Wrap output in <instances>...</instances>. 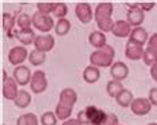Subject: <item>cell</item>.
<instances>
[{"label": "cell", "mask_w": 157, "mask_h": 125, "mask_svg": "<svg viewBox=\"0 0 157 125\" xmlns=\"http://www.w3.org/2000/svg\"><path fill=\"white\" fill-rule=\"evenodd\" d=\"M35 49L41 51V52H49L55 47V37L52 35H39L35 39Z\"/></svg>", "instance_id": "8"}, {"label": "cell", "mask_w": 157, "mask_h": 125, "mask_svg": "<svg viewBox=\"0 0 157 125\" xmlns=\"http://www.w3.org/2000/svg\"><path fill=\"white\" fill-rule=\"evenodd\" d=\"M148 99L151 101L152 105H156L157 107V88H151V91H149V95H148Z\"/></svg>", "instance_id": "37"}, {"label": "cell", "mask_w": 157, "mask_h": 125, "mask_svg": "<svg viewBox=\"0 0 157 125\" xmlns=\"http://www.w3.org/2000/svg\"><path fill=\"white\" fill-rule=\"evenodd\" d=\"M2 24H3V29L4 32L8 35L13 31V27L16 24V17L13 16L12 13H8V12H4L2 16Z\"/></svg>", "instance_id": "24"}, {"label": "cell", "mask_w": 157, "mask_h": 125, "mask_svg": "<svg viewBox=\"0 0 157 125\" xmlns=\"http://www.w3.org/2000/svg\"><path fill=\"white\" fill-rule=\"evenodd\" d=\"M75 13L78 19V21L83 23V24H88V23L92 21V19H95V15H93L92 7L88 3H78L75 7Z\"/></svg>", "instance_id": "7"}, {"label": "cell", "mask_w": 157, "mask_h": 125, "mask_svg": "<svg viewBox=\"0 0 157 125\" xmlns=\"http://www.w3.org/2000/svg\"><path fill=\"white\" fill-rule=\"evenodd\" d=\"M89 125H93V124H89Z\"/></svg>", "instance_id": "45"}, {"label": "cell", "mask_w": 157, "mask_h": 125, "mask_svg": "<svg viewBox=\"0 0 157 125\" xmlns=\"http://www.w3.org/2000/svg\"><path fill=\"white\" fill-rule=\"evenodd\" d=\"M125 6H127V7H129V9H136V8H139V3H125Z\"/></svg>", "instance_id": "42"}, {"label": "cell", "mask_w": 157, "mask_h": 125, "mask_svg": "<svg viewBox=\"0 0 157 125\" xmlns=\"http://www.w3.org/2000/svg\"><path fill=\"white\" fill-rule=\"evenodd\" d=\"M16 24L20 29H28L31 24H32V16L27 13H21L16 17Z\"/></svg>", "instance_id": "31"}, {"label": "cell", "mask_w": 157, "mask_h": 125, "mask_svg": "<svg viewBox=\"0 0 157 125\" xmlns=\"http://www.w3.org/2000/svg\"><path fill=\"white\" fill-rule=\"evenodd\" d=\"M151 77L157 83V63L151 67Z\"/></svg>", "instance_id": "40"}, {"label": "cell", "mask_w": 157, "mask_h": 125, "mask_svg": "<svg viewBox=\"0 0 157 125\" xmlns=\"http://www.w3.org/2000/svg\"><path fill=\"white\" fill-rule=\"evenodd\" d=\"M17 83L15 81L13 77H8L7 80L3 81V97L7 100H15L17 96Z\"/></svg>", "instance_id": "12"}, {"label": "cell", "mask_w": 157, "mask_h": 125, "mask_svg": "<svg viewBox=\"0 0 157 125\" xmlns=\"http://www.w3.org/2000/svg\"><path fill=\"white\" fill-rule=\"evenodd\" d=\"M31 91L36 95H40L48 87V80H47V75L44 71H36L32 75V80L29 83Z\"/></svg>", "instance_id": "3"}, {"label": "cell", "mask_w": 157, "mask_h": 125, "mask_svg": "<svg viewBox=\"0 0 157 125\" xmlns=\"http://www.w3.org/2000/svg\"><path fill=\"white\" fill-rule=\"evenodd\" d=\"M77 121L80 123L81 125H89L91 123H89V117L87 115V112H85V109H83V111H80L77 113Z\"/></svg>", "instance_id": "36"}, {"label": "cell", "mask_w": 157, "mask_h": 125, "mask_svg": "<svg viewBox=\"0 0 157 125\" xmlns=\"http://www.w3.org/2000/svg\"><path fill=\"white\" fill-rule=\"evenodd\" d=\"M88 41L96 49H101L107 45V37H105V33L101 32V31H93V32L89 33Z\"/></svg>", "instance_id": "19"}, {"label": "cell", "mask_w": 157, "mask_h": 125, "mask_svg": "<svg viewBox=\"0 0 157 125\" xmlns=\"http://www.w3.org/2000/svg\"><path fill=\"white\" fill-rule=\"evenodd\" d=\"M119 117H117L115 113H108L107 119L104 120V123L101 125H119Z\"/></svg>", "instance_id": "35"}, {"label": "cell", "mask_w": 157, "mask_h": 125, "mask_svg": "<svg viewBox=\"0 0 157 125\" xmlns=\"http://www.w3.org/2000/svg\"><path fill=\"white\" fill-rule=\"evenodd\" d=\"M109 73H111L112 79L117 81H123L128 77L129 75V68L128 65L123 61H116L112 64V67L109 68Z\"/></svg>", "instance_id": "10"}, {"label": "cell", "mask_w": 157, "mask_h": 125, "mask_svg": "<svg viewBox=\"0 0 157 125\" xmlns=\"http://www.w3.org/2000/svg\"><path fill=\"white\" fill-rule=\"evenodd\" d=\"M132 25L127 20H117L115 21V27L112 29V33L116 37H129L132 32Z\"/></svg>", "instance_id": "14"}, {"label": "cell", "mask_w": 157, "mask_h": 125, "mask_svg": "<svg viewBox=\"0 0 157 125\" xmlns=\"http://www.w3.org/2000/svg\"><path fill=\"white\" fill-rule=\"evenodd\" d=\"M47 60V53L45 52H41V51H37V49H33L29 52V56H28V61L33 67H39V65L44 64Z\"/></svg>", "instance_id": "23"}, {"label": "cell", "mask_w": 157, "mask_h": 125, "mask_svg": "<svg viewBox=\"0 0 157 125\" xmlns=\"http://www.w3.org/2000/svg\"><path fill=\"white\" fill-rule=\"evenodd\" d=\"M32 75L33 73L31 72V69L28 67H25V65H17V67H15V69H13L12 77L17 83V85L25 87V85H28V83H31Z\"/></svg>", "instance_id": "5"}, {"label": "cell", "mask_w": 157, "mask_h": 125, "mask_svg": "<svg viewBox=\"0 0 157 125\" xmlns=\"http://www.w3.org/2000/svg\"><path fill=\"white\" fill-rule=\"evenodd\" d=\"M148 40H149V36H148V32L145 31V28H143V27H136V28L132 29L128 41H132V43H135V44L144 47V44L148 43Z\"/></svg>", "instance_id": "17"}, {"label": "cell", "mask_w": 157, "mask_h": 125, "mask_svg": "<svg viewBox=\"0 0 157 125\" xmlns=\"http://www.w3.org/2000/svg\"><path fill=\"white\" fill-rule=\"evenodd\" d=\"M123 89H124L123 84L117 80H111V81H108V84H107V93L109 97H113V99H116L117 95H119Z\"/></svg>", "instance_id": "26"}, {"label": "cell", "mask_w": 157, "mask_h": 125, "mask_svg": "<svg viewBox=\"0 0 157 125\" xmlns=\"http://www.w3.org/2000/svg\"><path fill=\"white\" fill-rule=\"evenodd\" d=\"M63 125H81V124L77 121V119H68L63 123Z\"/></svg>", "instance_id": "41"}, {"label": "cell", "mask_w": 157, "mask_h": 125, "mask_svg": "<svg viewBox=\"0 0 157 125\" xmlns=\"http://www.w3.org/2000/svg\"><path fill=\"white\" fill-rule=\"evenodd\" d=\"M39 119L35 113H25L21 115L20 117H17L16 125H37Z\"/></svg>", "instance_id": "27"}, {"label": "cell", "mask_w": 157, "mask_h": 125, "mask_svg": "<svg viewBox=\"0 0 157 125\" xmlns=\"http://www.w3.org/2000/svg\"><path fill=\"white\" fill-rule=\"evenodd\" d=\"M32 25L35 27L36 29L41 31V32H49L51 29L55 28V21L53 19L48 16V15H44L41 12H39V11H36L33 15H32Z\"/></svg>", "instance_id": "2"}, {"label": "cell", "mask_w": 157, "mask_h": 125, "mask_svg": "<svg viewBox=\"0 0 157 125\" xmlns=\"http://www.w3.org/2000/svg\"><path fill=\"white\" fill-rule=\"evenodd\" d=\"M37 11L44 15H48L51 16V13H53L55 7H56V3H37L36 4Z\"/></svg>", "instance_id": "33"}, {"label": "cell", "mask_w": 157, "mask_h": 125, "mask_svg": "<svg viewBox=\"0 0 157 125\" xmlns=\"http://www.w3.org/2000/svg\"><path fill=\"white\" fill-rule=\"evenodd\" d=\"M119 125H123V124H119Z\"/></svg>", "instance_id": "46"}, {"label": "cell", "mask_w": 157, "mask_h": 125, "mask_svg": "<svg viewBox=\"0 0 157 125\" xmlns=\"http://www.w3.org/2000/svg\"><path fill=\"white\" fill-rule=\"evenodd\" d=\"M31 101H32V97H31V93H28L24 89H21V91H19L16 99L13 100V104L16 105L17 108L20 109H24L27 108L28 105L31 104Z\"/></svg>", "instance_id": "22"}, {"label": "cell", "mask_w": 157, "mask_h": 125, "mask_svg": "<svg viewBox=\"0 0 157 125\" xmlns=\"http://www.w3.org/2000/svg\"><path fill=\"white\" fill-rule=\"evenodd\" d=\"M115 55L116 52L113 49V47L107 44L104 48L92 52L91 56H89V61H91V65H95L97 68H111Z\"/></svg>", "instance_id": "1"}, {"label": "cell", "mask_w": 157, "mask_h": 125, "mask_svg": "<svg viewBox=\"0 0 157 125\" xmlns=\"http://www.w3.org/2000/svg\"><path fill=\"white\" fill-rule=\"evenodd\" d=\"M144 48L143 45H139V44H135V43L132 41H128L127 45H125V56L129 60H141L144 56Z\"/></svg>", "instance_id": "13"}, {"label": "cell", "mask_w": 157, "mask_h": 125, "mask_svg": "<svg viewBox=\"0 0 157 125\" xmlns=\"http://www.w3.org/2000/svg\"><path fill=\"white\" fill-rule=\"evenodd\" d=\"M116 103L120 105V107H123V108H128V107H131V104H132V101L135 100L133 99V95H132V92L129 91V89H123L119 95H117L116 97Z\"/></svg>", "instance_id": "21"}, {"label": "cell", "mask_w": 157, "mask_h": 125, "mask_svg": "<svg viewBox=\"0 0 157 125\" xmlns=\"http://www.w3.org/2000/svg\"><path fill=\"white\" fill-rule=\"evenodd\" d=\"M144 19H145V15L143 12V9L140 8H136V9H128L127 12V21L131 24L133 28L136 27H141V24L144 23Z\"/></svg>", "instance_id": "16"}, {"label": "cell", "mask_w": 157, "mask_h": 125, "mask_svg": "<svg viewBox=\"0 0 157 125\" xmlns=\"http://www.w3.org/2000/svg\"><path fill=\"white\" fill-rule=\"evenodd\" d=\"M147 125H157V123H149V124H147Z\"/></svg>", "instance_id": "43"}, {"label": "cell", "mask_w": 157, "mask_h": 125, "mask_svg": "<svg viewBox=\"0 0 157 125\" xmlns=\"http://www.w3.org/2000/svg\"><path fill=\"white\" fill-rule=\"evenodd\" d=\"M57 116L55 112H51V111H47L41 115L40 117V123L41 125H56L57 124Z\"/></svg>", "instance_id": "30"}, {"label": "cell", "mask_w": 157, "mask_h": 125, "mask_svg": "<svg viewBox=\"0 0 157 125\" xmlns=\"http://www.w3.org/2000/svg\"><path fill=\"white\" fill-rule=\"evenodd\" d=\"M28 56L29 53L24 45H16L11 48V51L8 52V61L15 67H17V65H23V61H25V59Z\"/></svg>", "instance_id": "6"}, {"label": "cell", "mask_w": 157, "mask_h": 125, "mask_svg": "<svg viewBox=\"0 0 157 125\" xmlns=\"http://www.w3.org/2000/svg\"><path fill=\"white\" fill-rule=\"evenodd\" d=\"M85 112L89 117V123L93 125H101L104 123V120L107 119V112H104L103 109L95 107V105H88L85 108Z\"/></svg>", "instance_id": "11"}, {"label": "cell", "mask_w": 157, "mask_h": 125, "mask_svg": "<svg viewBox=\"0 0 157 125\" xmlns=\"http://www.w3.org/2000/svg\"><path fill=\"white\" fill-rule=\"evenodd\" d=\"M147 47H149V48L155 49L157 52V33H153L151 37H149V40L147 43Z\"/></svg>", "instance_id": "39"}, {"label": "cell", "mask_w": 157, "mask_h": 125, "mask_svg": "<svg viewBox=\"0 0 157 125\" xmlns=\"http://www.w3.org/2000/svg\"><path fill=\"white\" fill-rule=\"evenodd\" d=\"M67 13H68V7H67L65 3H56V7H55V11H53V16L60 20V19H65Z\"/></svg>", "instance_id": "32"}, {"label": "cell", "mask_w": 157, "mask_h": 125, "mask_svg": "<svg viewBox=\"0 0 157 125\" xmlns=\"http://www.w3.org/2000/svg\"><path fill=\"white\" fill-rule=\"evenodd\" d=\"M97 27H99V29L101 32H112L113 27H115V21L112 20V19H108V20H103V21H97L96 23Z\"/></svg>", "instance_id": "34"}, {"label": "cell", "mask_w": 157, "mask_h": 125, "mask_svg": "<svg viewBox=\"0 0 157 125\" xmlns=\"http://www.w3.org/2000/svg\"><path fill=\"white\" fill-rule=\"evenodd\" d=\"M139 6H140V8L143 9L144 13H145V12H149V11H152V9L156 7V4H155L153 2H151V3H148V2H145V3H139Z\"/></svg>", "instance_id": "38"}, {"label": "cell", "mask_w": 157, "mask_h": 125, "mask_svg": "<svg viewBox=\"0 0 157 125\" xmlns=\"http://www.w3.org/2000/svg\"><path fill=\"white\" fill-rule=\"evenodd\" d=\"M2 125H7V124H4V123H3V124H2Z\"/></svg>", "instance_id": "44"}, {"label": "cell", "mask_w": 157, "mask_h": 125, "mask_svg": "<svg viewBox=\"0 0 157 125\" xmlns=\"http://www.w3.org/2000/svg\"><path fill=\"white\" fill-rule=\"evenodd\" d=\"M72 109H73L72 107H68V105H64V104L59 103L56 105V108H55V113H56V116H57L59 120L65 121V120H68L69 117H71Z\"/></svg>", "instance_id": "25"}, {"label": "cell", "mask_w": 157, "mask_h": 125, "mask_svg": "<svg viewBox=\"0 0 157 125\" xmlns=\"http://www.w3.org/2000/svg\"><path fill=\"white\" fill-rule=\"evenodd\" d=\"M112 13H113V4L112 3H99V4L96 6L95 11H93L96 23L112 19Z\"/></svg>", "instance_id": "9"}, {"label": "cell", "mask_w": 157, "mask_h": 125, "mask_svg": "<svg viewBox=\"0 0 157 125\" xmlns=\"http://www.w3.org/2000/svg\"><path fill=\"white\" fill-rule=\"evenodd\" d=\"M15 37L23 45H31L35 43V39H36V33L33 32V29H16L15 32Z\"/></svg>", "instance_id": "18"}, {"label": "cell", "mask_w": 157, "mask_h": 125, "mask_svg": "<svg viewBox=\"0 0 157 125\" xmlns=\"http://www.w3.org/2000/svg\"><path fill=\"white\" fill-rule=\"evenodd\" d=\"M129 108H131L133 115L145 116V115H148V113L151 112L152 104H151V101H149L148 97H137V99H135L132 101V104H131V107Z\"/></svg>", "instance_id": "4"}, {"label": "cell", "mask_w": 157, "mask_h": 125, "mask_svg": "<svg viewBox=\"0 0 157 125\" xmlns=\"http://www.w3.org/2000/svg\"><path fill=\"white\" fill-rule=\"evenodd\" d=\"M71 29V21L68 19H60L55 25V32L59 36H65Z\"/></svg>", "instance_id": "28"}, {"label": "cell", "mask_w": 157, "mask_h": 125, "mask_svg": "<svg viewBox=\"0 0 157 125\" xmlns=\"http://www.w3.org/2000/svg\"><path fill=\"white\" fill-rule=\"evenodd\" d=\"M143 61L145 65H152L156 64L157 63V52L155 49L149 48V47H147L144 51V56H143Z\"/></svg>", "instance_id": "29"}, {"label": "cell", "mask_w": 157, "mask_h": 125, "mask_svg": "<svg viewBox=\"0 0 157 125\" xmlns=\"http://www.w3.org/2000/svg\"><path fill=\"white\" fill-rule=\"evenodd\" d=\"M77 101V93L72 88H64L59 95V103L68 105V107H75Z\"/></svg>", "instance_id": "15"}, {"label": "cell", "mask_w": 157, "mask_h": 125, "mask_svg": "<svg viewBox=\"0 0 157 125\" xmlns=\"http://www.w3.org/2000/svg\"><path fill=\"white\" fill-rule=\"evenodd\" d=\"M83 79L88 84H95L100 79V69L95 65H88L83 72Z\"/></svg>", "instance_id": "20"}]
</instances>
